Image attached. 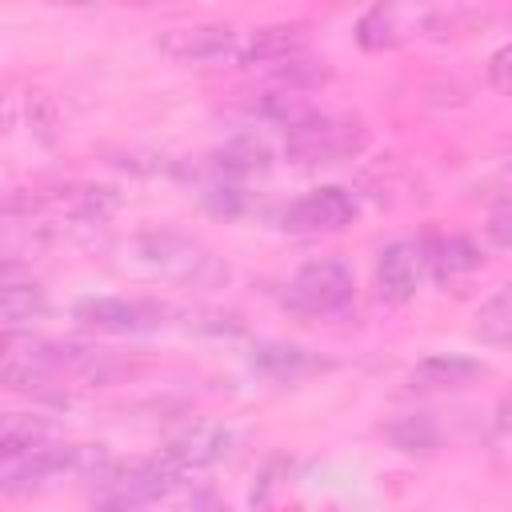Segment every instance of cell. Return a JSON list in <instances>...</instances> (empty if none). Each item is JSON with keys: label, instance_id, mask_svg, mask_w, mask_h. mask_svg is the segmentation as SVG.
<instances>
[{"label": "cell", "instance_id": "6da1fadb", "mask_svg": "<svg viewBox=\"0 0 512 512\" xmlns=\"http://www.w3.org/2000/svg\"><path fill=\"white\" fill-rule=\"evenodd\" d=\"M368 148V128L356 116L336 112H308L296 124L284 128V156L300 168L340 164Z\"/></svg>", "mask_w": 512, "mask_h": 512}, {"label": "cell", "instance_id": "7a4b0ae2", "mask_svg": "<svg viewBox=\"0 0 512 512\" xmlns=\"http://www.w3.org/2000/svg\"><path fill=\"white\" fill-rule=\"evenodd\" d=\"M184 480L172 472V464L156 452L120 468H104L96 476V508L100 512H136L160 496H168L172 488H180Z\"/></svg>", "mask_w": 512, "mask_h": 512}, {"label": "cell", "instance_id": "3957f363", "mask_svg": "<svg viewBox=\"0 0 512 512\" xmlns=\"http://www.w3.org/2000/svg\"><path fill=\"white\" fill-rule=\"evenodd\" d=\"M136 256L172 276V280H188V284H208V280H220L224 268L216 264V256H208L196 240L188 236H176V232H144L136 236Z\"/></svg>", "mask_w": 512, "mask_h": 512}, {"label": "cell", "instance_id": "277c9868", "mask_svg": "<svg viewBox=\"0 0 512 512\" xmlns=\"http://www.w3.org/2000/svg\"><path fill=\"white\" fill-rule=\"evenodd\" d=\"M156 48L176 60V64H220V60H236L240 52V32L232 24H212V20H200V24H176V28H164Z\"/></svg>", "mask_w": 512, "mask_h": 512}, {"label": "cell", "instance_id": "5b68a950", "mask_svg": "<svg viewBox=\"0 0 512 512\" xmlns=\"http://www.w3.org/2000/svg\"><path fill=\"white\" fill-rule=\"evenodd\" d=\"M172 308L156 300H124V296H84L72 304V320L96 332H148L168 324Z\"/></svg>", "mask_w": 512, "mask_h": 512}, {"label": "cell", "instance_id": "8992f818", "mask_svg": "<svg viewBox=\"0 0 512 512\" xmlns=\"http://www.w3.org/2000/svg\"><path fill=\"white\" fill-rule=\"evenodd\" d=\"M352 288H356L352 268L340 256H316V260L300 264L296 276H292V300L304 312H320V316L348 308Z\"/></svg>", "mask_w": 512, "mask_h": 512}, {"label": "cell", "instance_id": "52a82bcc", "mask_svg": "<svg viewBox=\"0 0 512 512\" xmlns=\"http://www.w3.org/2000/svg\"><path fill=\"white\" fill-rule=\"evenodd\" d=\"M92 464L100 468V452H92V448H40L32 456L4 460V492L20 496L32 488H48V484L64 480L68 472H84Z\"/></svg>", "mask_w": 512, "mask_h": 512}, {"label": "cell", "instance_id": "ba28073f", "mask_svg": "<svg viewBox=\"0 0 512 512\" xmlns=\"http://www.w3.org/2000/svg\"><path fill=\"white\" fill-rule=\"evenodd\" d=\"M352 220H356V196L348 188H336V184L304 192L280 216V224L288 232H304V236H312V232H340Z\"/></svg>", "mask_w": 512, "mask_h": 512}, {"label": "cell", "instance_id": "9c48e42d", "mask_svg": "<svg viewBox=\"0 0 512 512\" xmlns=\"http://www.w3.org/2000/svg\"><path fill=\"white\" fill-rule=\"evenodd\" d=\"M420 272H424L420 244H408V240L384 244L380 256H376V292H380V300L408 304L420 288Z\"/></svg>", "mask_w": 512, "mask_h": 512}, {"label": "cell", "instance_id": "30bf717a", "mask_svg": "<svg viewBox=\"0 0 512 512\" xmlns=\"http://www.w3.org/2000/svg\"><path fill=\"white\" fill-rule=\"evenodd\" d=\"M308 52V40H304V24H264L256 32H248L240 40V52H236V64L244 68H276L292 56H304Z\"/></svg>", "mask_w": 512, "mask_h": 512}, {"label": "cell", "instance_id": "8fae6325", "mask_svg": "<svg viewBox=\"0 0 512 512\" xmlns=\"http://www.w3.org/2000/svg\"><path fill=\"white\" fill-rule=\"evenodd\" d=\"M228 444H232V432H228V428L204 424V428H192V432L168 440V444L160 448V456L172 464V472H176L180 480H188V476L212 468L216 460H224V456H228Z\"/></svg>", "mask_w": 512, "mask_h": 512}, {"label": "cell", "instance_id": "7c38bea8", "mask_svg": "<svg viewBox=\"0 0 512 512\" xmlns=\"http://www.w3.org/2000/svg\"><path fill=\"white\" fill-rule=\"evenodd\" d=\"M28 208H52L72 224H104L116 216L120 196L104 184H72V188H60L52 196H32Z\"/></svg>", "mask_w": 512, "mask_h": 512}, {"label": "cell", "instance_id": "4fadbf2b", "mask_svg": "<svg viewBox=\"0 0 512 512\" xmlns=\"http://www.w3.org/2000/svg\"><path fill=\"white\" fill-rule=\"evenodd\" d=\"M268 164H272L268 140L256 136V132H240L224 148L212 152V180H224V184H240L244 188L252 176L268 172Z\"/></svg>", "mask_w": 512, "mask_h": 512}, {"label": "cell", "instance_id": "5bb4252c", "mask_svg": "<svg viewBox=\"0 0 512 512\" xmlns=\"http://www.w3.org/2000/svg\"><path fill=\"white\" fill-rule=\"evenodd\" d=\"M420 256H424V268H432V276L444 284V280H460L468 272H476L484 264L480 248L460 236V232H428L420 240Z\"/></svg>", "mask_w": 512, "mask_h": 512}, {"label": "cell", "instance_id": "9a60e30c", "mask_svg": "<svg viewBox=\"0 0 512 512\" xmlns=\"http://www.w3.org/2000/svg\"><path fill=\"white\" fill-rule=\"evenodd\" d=\"M48 312V296L32 276H20L16 264L4 268L0 280V316H4V332L16 336L20 328H32L36 320H44Z\"/></svg>", "mask_w": 512, "mask_h": 512}, {"label": "cell", "instance_id": "2e32d148", "mask_svg": "<svg viewBox=\"0 0 512 512\" xmlns=\"http://www.w3.org/2000/svg\"><path fill=\"white\" fill-rule=\"evenodd\" d=\"M480 376H484L480 360L460 356V352H436V356H424L420 364L408 368V388H416V392H452V388H464Z\"/></svg>", "mask_w": 512, "mask_h": 512}, {"label": "cell", "instance_id": "e0dca14e", "mask_svg": "<svg viewBox=\"0 0 512 512\" xmlns=\"http://www.w3.org/2000/svg\"><path fill=\"white\" fill-rule=\"evenodd\" d=\"M252 368L260 372V376H268V380H300V376H308V372H320V368H328L316 352H308V348H300V344H284V340H260L256 348H252Z\"/></svg>", "mask_w": 512, "mask_h": 512}, {"label": "cell", "instance_id": "ac0fdd59", "mask_svg": "<svg viewBox=\"0 0 512 512\" xmlns=\"http://www.w3.org/2000/svg\"><path fill=\"white\" fill-rule=\"evenodd\" d=\"M52 424L44 416H28V412H8L4 424H0V452L4 460H20V456H32L44 448Z\"/></svg>", "mask_w": 512, "mask_h": 512}, {"label": "cell", "instance_id": "d6986e66", "mask_svg": "<svg viewBox=\"0 0 512 512\" xmlns=\"http://www.w3.org/2000/svg\"><path fill=\"white\" fill-rule=\"evenodd\" d=\"M472 332H476L484 344L512 348V284H504L496 296H488V300L480 304Z\"/></svg>", "mask_w": 512, "mask_h": 512}, {"label": "cell", "instance_id": "ffe728a7", "mask_svg": "<svg viewBox=\"0 0 512 512\" xmlns=\"http://www.w3.org/2000/svg\"><path fill=\"white\" fill-rule=\"evenodd\" d=\"M384 436L392 440L396 452H408V456H428L440 448V428L428 420V416H396L392 424H384Z\"/></svg>", "mask_w": 512, "mask_h": 512}, {"label": "cell", "instance_id": "44dd1931", "mask_svg": "<svg viewBox=\"0 0 512 512\" xmlns=\"http://www.w3.org/2000/svg\"><path fill=\"white\" fill-rule=\"evenodd\" d=\"M356 40H360V48H372V52L400 44V40H404L400 12H396V8H384V4L368 8V12L356 20Z\"/></svg>", "mask_w": 512, "mask_h": 512}, {"label": "cell", "instance_id": "7402d4cb", "mask_svg": "<svg viewBox=\"0 0 512 512\" xmlns=\"http://www.w3.org/2000/svg\"><path fill=\"white\" fill-rule=\"evenodd\" d=\"M488 84H492L500 96H512V40L500 44V48L488 56Z\"/></svg>", "mask_w": 512, "mask_h": 512}, {"label": "cell", "instance_id": "603a6c76", "mask_svg": "<svg viewBox=\"0 0 512 512\" xmlns=\"http://www.w3.org/2000/svg\"><path fill=\"white\" fill-rule=\"evenodd\" d=\"M484 236H488L492 248H512V196L492 208V216L484 224Z\"/></svg>", "mask_w": 512, "mask_h": 512}, {"label": "cell", "instance_id": "cb8c5ba5", "mask_svg": "<svg viewBox=\"0 0 512 512\" xmlns=\"http://www.w3.org/2000/svg\"><path fill=\"white\" fill-rule=\"evenodd\" d=\"M496 428H500V432H512V396H504V400L496 404Z\"/></svg>", "mask_w": 512, "mask_h": 512}, {"label": "cell", "instance_id": "d4e9b609", "mask_svg": "<svg viewBox=\"0 0 512 512\" xmlns=\"http://www.w3.org/2000/svg\"><path fill=\"white\" fill-rule=\"evenodd\" d=\"M204 512H220V508H204Z\"/></svg>", "mask_w": 512, "mask_h": 512}]
</instances>
